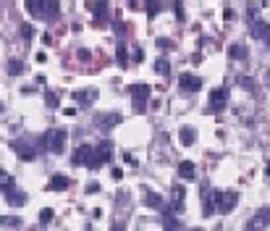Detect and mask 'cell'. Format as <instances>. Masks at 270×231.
<instances>
[{"mask_svg": "<svg viewBox=\"0 0 270 231\" xmlns=\"http://www.w3.org/2000/svg\"><path fill=\"white\" fill-rule=\"evenodd\" d=\"M213 213H218V192L210 189L207 184H202V215L210 218Z\"/></svg>", "mask_w": 270, "mask_h": 231, "instance_id": "obj_4", "label": "cell"}, {"mask_svg": "<svg viewBox=\"0 0 270 231\" xmlns=\"http://www.w3.org/2000/svg\"><path fill=\"white\" fill-rule=\"evenodd\" d=\"M123 121L121 113H100L95 116V126L100 129V132H110V129H115Z\"/></svg>", "mask_w": 270, "mask_h": 231, "instance_id": "obj_6", "label": "cell"}, {"mask_svg": "<svg viewBox=\"0 0 270 231\" xmlns=\"http://www.w3.org/2000/svg\"><path fill=\"white\" fill-rule=\"evenodd\" d=\"M179 137H181V144H184V147H191V144L197 142V132H194L191 126H181Z\"/></svg>", "mask_w": 270, "mask_h": 231, "instance_id": "obj_18", "label": "cell"}, {"mask_svg": "<svg viewBox=\"0 0 270 231\" xmlns=\"http://www.w3.org/2000/svg\"><path fill=\"white\" fill-rule=\"evenodd\" d=\"M228 56L234 58V60H244V58H246V48H244V45H231V48H228Z\"/></svg>", "mask_w": 270, "mask_h": 231, "instance_id": "obj_24", "label": "cell"}, {"mask_svg": "<svg viewBox=\"0 0 270 231\" xmlns=\"http://www.w3.org/2000/svg\"><path fill=\"white\" fill-rule=\"evenodd\" d=\"M155 71H158V74H168V71H171L168 58H158V60H155Z\"/></svg>", "mask_w": 270, "mask_h": 231, "instance_id": "obj_27", "label": "cell"}, {"mask_svg": "<svg viewBox=\"0 0 270 231\" xmlns=\"http://www.w3.org/2000/svg\"><path fill=\"white\" fill-rule=\"evenodd\" d=\"M184 197H187V192H184V187H176L171 189V210L173 213H184V207H187V202H184Z\"/></svg>", "mask_w": 270, "mask_h": 231, "instance_id": "obj_12", "label": "cell"}, {"mask_svg": "<svg viewBox=\"0 0 270 231\" xmlns=\"http://www.w3.org/2000/svg\"><path fill=\"white\" fill-rule=\"evenodd\" d=\"M76 58H79V60H89V50H79V53H76Z\"/></svg>", "mask_w": 270, "mask_h": 231, "instance_id": "obj_34", "label": "cell"}, {"mask_svg": "<svg viewBox=\"0 0 270 231\" xmlns=\"http://www.w3.org/2000/svg\"><path fill=\"white\" fill-rule=\"evenodd\" d=\"M129 60H131V56H129L126 45H118V50H115V63H118L121 68H126V66H129Z\"/></svg>", "mask_w": 270, "mask_h": 231, "instance_id": "obj_22", "label": "cell"}, {"mask_svg": "<svg viewBox=\"0 0 270 231\" xmlns=\"http://www.w3.org/2000/svg\"><path fill=\"white\" fill-rule=\"evenodd\" d=\"M87 11L95 13V19H103L108 16V5L103 3V0H92V3H87Z\"/></svg>", "mask_w": 270, "mask_h": 231, "instance_id": "obj_19", "label": "cell"}, {"mask_svg": "<svg viewBox=\"0 0 270 231\" xmlns=\"http://www.w3.org/2000/svg\"><path fill=\"white\" fill-rule=\"evenodd\" d=\"M24 5L34 19H42V21H58L60 16L58 0H24Z\"/></svg>", "mask_w": 270, "mask_h": 231, "instance_id": "obj_1", "label": "cell"}, {"mask_svg": "<svg viewBox=\"0 0 270 231\" xmlns=\"http://www.w3.org/2000/svg\"><path fill=\"white\" fill-rule=\"evenodd\" d=\"M19 32H21V37H24V40L29 42V40H32V34H34V29H32V24H21Z\"/></svg>", "mask_w": 270, "mask_h": 231, "instance_id": "obj_29", "label": "cell"}, {"mask_svg": "<svg viewBox=\"0 0 270 231\" xmlns=\"http://www.w3.org/2000/svg\"><path fill=\"white\" fill-rule=\"evenodd\" d=\"M0 226H5V229H19V226H21V221L11 218V215H5V218H0Z\"/></svg>", "mask_w": 270, "mask_h": 231, "instance_id": "obj_28", "label": "cell"}, {"mask_svg": "<svg viewBox=\"0 0 270 231\" xmlns=\"http://www.w3.org/2000/svg\"><path fill=\"white\" fill-rule=\"evenodd\" d=\"M71 163H74V166H87V168H92V163H95V147H89V144L76 147Z\"/></svg>", "mask_w": 270, "mask_h": 231, "instance_id": "obj_7", "label": "cell"}, {"mask_svg": "<svg viewBox=\"0 0 270 231\" xmlns=\"http://www.w3.org/2000/svg\"><path fill=\"white\" fill-rule=\"evenodd\" d=\"M194 173H197V168H194V163H189V160H184V163H179V176L181 179H194Z\"/></svg>", "mask_w": 270, "mask_h": 231, "instance_id": "obj_21", "label": "cell"}, {"mask_svg": "<svg viewBox=\"0 0 270 231\" xmlns=\"http://www.w3.org/2000/svg\"><path fill=\"white\" fill-rule=\"evenodd\" d=\"M66 140H68L66 129H50V132L42 134L40 142H42V150L53 152V155H60V152L66 150Z\"/></svg>", "mask_w": 270, "mask_h": 231, "instance_id": "obj_2", "label": "cell"}, {"mask_svg": "<svg viewBox=\"0 0 270 231\" xmlns=\"http://www.w3.org/2000/svg\"><path fill=\"white\" fill-rule=\"evenodd\" d=\"M163 229H173V231H179V229H184V223L176 218V215L171 213V207H168V213L163 215Z\"/></svg>", "mask_w": 270, "mask_h": 231, "instance_id": "obj_20", "label": "cell"}, {"mask_svg": "<svg viewBox=\"0 0 270 231\" xmlns=\"http://www.w3.org/2000/svg\"><path fill=\"white\" fill-rule=\"evenodd\" d=\"M249 29H252V37L254 40H270V27H268V21H262V19H252L249 21Z\"/></svg>", "mask_w": 270, "mask_h": 231, "instance_id": "obj_11", "label": "cell"}, {"mask_svg": "<svg viewBox=\"0 0 270 231\" xmlns=\"http://www.w3.org/2000/svg\"><path fill=\"white\" fill-rule=\"evenodd\" d=\"M268 82H270V79H268Z\"/></svg>", "mask_w": 270, "mask_h": 231, "instance_id": "obj_38", "label": "cell"}, {"mask_svg": "<svg viewBox=\"0 0 270 231\" xmlns=\"http://www.w3.org/2000/svg\"><path fill=\"white\" fill-rule=\"evenodd\" d=\"M150 92H152L150 84H131V87H129V95L134 97V111H144Z\"/></svg>", "mask_w": 270, "mask_h": 231, "instance_id": "obj_5", "label": "cell"}, {"mask_svg": "<svg viewBox=\"0 0 270 231\" xmlns=\"http://www.w3.org/2000/svg\"><path fill=\"white\" fill-rule=\"evenodd\" d=\"M113 179H123V171H121V168H113Z\"/></svg>", "mask_w": 270, "mask_h": 231, "instance_id": "obj_37", "label": "cell"}, {"mask_svg": "<svg viewBox=\"0 0 270 231\" xmlns=\"http://www.w3.org/2000/svg\"><path fill=\"white\" fill-rule=\"evenodd\" d=\"M270 226V207H262V210H257V215H254V223H246V229H265Z\"/></svg>", "mask_w": 270, "mask_h": 231, "instance_id": "obj_15", "label": "cell"}, {"mask_svg": "<svg viewBox=\"0 0 270 231\" xmlns=\"http://www.w3.org/2000/svg\"><path fill=\"white\" fill-rule=\"evenodd\" d=\"M21 71H24V63H21L19 58H11V60H8V74H11V76H19Z\"/></svg>", "mask_w": 270, "mask_h": 231, "instance_id": "obj_25", "label": "cell"}, {"mask_svg": "<svg viewBox=\"0 0 270 231\" xmlns=\"http://www.w3.org/2000/svg\"><path fill=\"white\" fill-rule=\"evenodd\" d=\"M144 8H147V16H158V13H160V3H158V0H144Z\"/></svg>", "mask_w": 270, "mask_h": 231, "instance_id": "obj_26", "label": "cell"}, {"mask_svg": "<svg viewBox=\"0 0 270 231\" xmlns=\"http://www.w3.org/2000/svg\"><path fill=\"white\" fill-rule=\"evenodd\" d=\"M147 207H152V210H160L163 207V197L158 195V192H150V189H144V200H142Z\"/></svg>", "mask_w": 270, "mask_h": 231, "instance_id": "obj_16", "label": "cell"}, {"mask_svg": "<svg viewBox=\"0 0 270 231\" xmlns=\"http://www.w3.org/2000/svg\"><path fill=\"white\" fill-rule=\"evenodd\" d=\"M13 147H16V152H19L21 160H34V158H37V150H42V142H40V140H37V142H32V140H19V142H13Z\"/></svg>", "mask_w": 270, "mask_h": 231, "instance_id": "obj_3", "label": "cell"}, {"mask_svg": "<svg viewBox=\"0 0 270 231\" xmlns=\"http://www.w3.org/2000/svg\"><path fill=\"white\" fill-rule=\"evenodd\" d=\"M226 105H228L226 89H213L210 92V100H207V108H210L213 113H220V111H226Z\"/></svg>", "mask_w": 270, "mask_h": 231, "instance_id": "obj_10", "label": "cell"}, {"mask_svg": "<svg viewBox=\"0 0 270 231\" xmlns=\"http://www.w3.org/2000/svg\"><path fill=\"white\" fill-rule=\"evenodd\" d=\"M68 184H71V181H68V176H63V173H55V176L50 179L48 189H50V192H63V189H68Z\"/></svg>", "mask_w": 270, "mask_h": 231, "instance_id": "obj_17", "label": "cell"}, {"mask_svg": "<svg viewBox=\"0 0 270 231\" xmlns=\"http://www.w3.org/2000/svg\"><path fill=\"white\" fill-rule=\"evenodd\" d=\"M74 100H76L81 108H87V105H92V100H95V92H92V89H89V92H76Z\"/></svg>", "mask_w": 270, "mask_h": 231, "instance_id": "obj_23", "label": "cell"}, {"mask_svg": "<svg viewBox=\"0 0 270 231\" xmlns=\"http://www.w3.org/2000/svg\"><path fill=\"white\" fill-rule=\"evenodd\" d=\"M3 197H5V202H8L11 207H21V205L27 202V195H24V192H19L16 187L3 189Z\"/></svg>", "mask_w": 270, "mask_h": 231, "instance_id": "obj_13", "label": "cell"}, {"mask_svg": "<svg viewBox=\"0 0 270 231\" xmlns=\"http://www.w3.org/2000/svg\"><path fill=\"white\" fill-rule=\"evenodd\" d=\"M131 60H134V63H142V60H144L142 48H131Z\"/></svg>", "mask_w": 270, "mask_h": 231, "instance_id": "obj_30", "label": "cell"}, {"mask_svg": "<svg viewBox=\"0 0 270 231\" xmlns=\"http://www.w3.org/2000/svg\"><path fill=\"white\" fill-rule=\"evenodd\" d=\"M53 215H55V213H53L50 207H45V210L40 213V221H42V223H50V221H53Z\"/></svg>", "mask_w": 270, "mask_h": 231, "instance_id": "obj_31", "label": "cell"}, {"mask_svg": "<svg viewBox=\"0 0 270 231\" xmlns=\"http://www.w3.org/2000/svg\"><path fill=\"white\" fill-rule=\"evenodd\" d=\"M239 202V192H218V213H231Z\"/></svg>", "mask_w": 270, "mask_h": 231, "instance_id": "obj_9", "label": "cell"}, {"mask_svg": "<svg viewBox=\"0 0 270 231\" xmlns=\"http://www.w3.org/2000/svg\"><path fill=\"white\" fill-rule=\"evenodd\" d=\"M179 84H181V89L184 92H197V89H202V79L194 74H181L179 76Z\"/></svg>", "mask_w": 270, "mask_h": 231, "instance_id": "obj_14", "label": "cell"}, {"mask_svg": "<svg viewBox=\"0 0 270 231\" xmlns=\"http://www.w3.org/2000/svg\"><path fill=\"white\" fill-rule=\"evenodd\" d=\"M176 19L184 21V8H181V3H176Z\"/></svg>", "mask_w": 270, "mask_h": 231, "instance_id": "obj_33", "label": "cell"}, {"mask_svg": "<svg viewBox=\"0 0 270 231\" xmlns=\"http://www.w3.org/2000/svg\"><path fill=\"white\" fill-rule=\"evenodd\" d=\"M158 48H160V50H165V48H173V42H171V40H163V37H160V40H158Z\"/></svg>", "mask_w": 270, "mask_h": 231, "instance_id": "obj_32", "label": "cell"}, {"mask_svg": "<svg viewBox=\"0 0 270 231\" xmlns=\"http://www.w3.org/2000/svg\"><path fill=\"white\" fill-rule=\"evenodd\" d=\"M48 105H50V108H55V105H58V97L53 95V92H50V95H48Z\"/></svg>", "mask_w": 270, "mask_h": 231, "instance_id": "obj_35", "label": "cell"}, {"mask_svg": "<svg viewBox=\"0 0 270 231\" xmlns=\"http://www.w3.org/2000/svg\"><path fill=\"white\" fill-rule=\"evenodd\" d=\"M223 19H226V21H234V19H236V13H234V11H231V8H228L226 13H223Z\"/></svg>", "mask_w": 270, "mask_h": 231, "instance_id": "obj_36", "label": "cell"}, {"mask_svg": "<svg viewBox=\"0 0 270 231\" xmlns=\"http://www.w3.org/2000/svg\"><path fill=\"white\" fill-rule=\"evenodd\" d=\"M110 155H113V142L110 140H103L95 147V163H92V168H100L103 163H108L110 160Z\"/></svg>", "mask_w": 270, "mask_h": 231, "instance_id": "obj_8", "label": "cell"}]
</instances>
